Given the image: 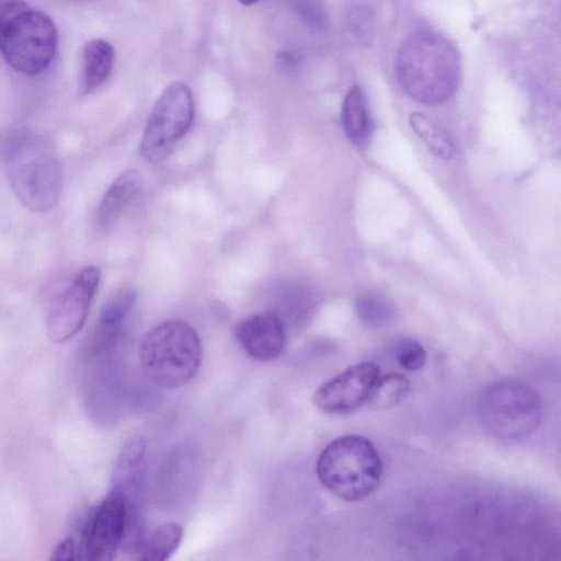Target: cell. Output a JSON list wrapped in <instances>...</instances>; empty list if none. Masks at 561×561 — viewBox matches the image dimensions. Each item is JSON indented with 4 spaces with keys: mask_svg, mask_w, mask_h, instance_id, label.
<instances>
[{
    "mask_svg": "<svg viewBox=\"0 0 561 561\" xmlns=\"http://www.w3.org/2000/svg\"><path fill=\"white\" fill-rule=\"evenodd\" d=\"M57 48V30L44 12L30 8L4 28L0 51L15 71L36 76L51 62Z\"/></svg>",
    "mask_w": 561,
    "mask_h": 561,
    "instance_id": "52a82bcc",
    "label": "cell"
},
{
    "mask_svg": "<svg viewBox=\"0 0 561 561\" xmlns=\"http://www.w3.org/2000/svg\"><path fill=\"white\" fill-rule=\"evenodd\" d=\"M30 7L25 0H0V21L7 26Z\"/></svg>",
    "mask_w": 561,
    "mask_h": 561,
    "instance_id": "7402d4cb",
    "label": "cell"
},
{
    "mask_svg": "<svg viewBox=\"0 0 561 561\" xmlns=\"http://www.w3.org/2000/svg\"><path fill=\"white\" fill-rule=\"evenodd\" d=\"M341 121L344 133L358 148L367 147L374 134V121L367 96L358 84L352 85L343 100Z\"/></svg>",
    "mask_w": 561,
    "mask_h": 561,
    "instance_id": "4fadbf2b",
    "label": "cell"
},
{
    "mask_svg": "<svg viewBox=\"0 0 561 561\" xmlns=\"http://www.w3.org/2000/svg\"><path fill=\"white\" fill-rule=\"evenodd\" d=\"M394 358L403 369L416 371L425 365L427 354L420 342L404 339L396 344Z\"/></svg>",
    "mask_w": 561,
    "mask_h": 561,
    "instance_id": "ffe728a7",
    "label": "cell"
},
{
    "mask_svg": "<svg viewBox=\"0 0 561 561\" xmlns=\"http://www.w3.org/2000/svg\"><path fill=\"white\" fill-rule=\"evenodd\" d=\"M78 546L72 537H68L64 539L58 546L54 549L51 553V559L54 560H75L79 558Z\"/></svg>",
    "mask_w": 561,
    "mask_h": 561,
    "instance_id": "603a6c76",
    "label": "cell"
},
{
    "mask_svg": "<svg viewBox=\"0 0 561 561\" xmlns=\"http://www.w3.org/2000/svg\"><path fill=\"white\" fill-rule=\"evenodd\" d=\"M129 524V499L112 488L106 497L85 517L80 530V558L107 560L124 542Z\"/></svg>",
    "mask_w": 561,
    "mask_h": 561,
    "instance_id": "ba28073f",
    "label": "cell"
},
{
    "mask_svg": "<svg viewBox=\"0 0 561 561\" xmlns=\"http://www.w3.org/2000/svg\"><path fill=\"white\" fill-rule=\"evenodd\" d=\"M194 101L190 88L180 81L170 83L157 99L140 140V156L149 163L168 158L190 130Z\"/></svg>",
    "mask_w": 561,
    "mask_h": 561,
    "instance_id": "8992f818",
    "label": "cell"
},
{
    "mask_svg": "<svg viewBox=\"0 0 561 561\" xmlns=\"http://www.w3.org/2000/svg\"><path fill=\"white\" fill-rule=\"evenodd\" d=\"M410 124L415 134L437 157L448 160L454 154V146L447 133L420 113L410 116Z\"/></svg>",
    "mask_w": 561,
    "mask_h": 561,
    "instance_id": "ac0fdd59",
    "label": "cell"
},
{
    "mask_svg": "<svg viewBox=\"0 0 561 561\" xmlns=\"http://www.w3.org/2000/svg\"><path fill=\"white\" fill-rule=\"evenodd\" d=\"M234 336L251 358L260 362L273 360L285 347V322L277 311L254 313L236 324Z\"/></svg>",
    "mask_w": 561,
    "mask_h": 561,
    "instance_id": "8fae6325",
    "label": "cell"
},
{
    "mask_svg": "<svg viewBox=\"0 0 561 561\" xmlns=\"http://www.w3.org/2000/svg\"><path fill=\"white\" fill-rule=\"evenodd\" d=\"M113 46L101 38L88 42L82 50L78 93L88 95L99 89L110 77L114 65Z\"/></svg>",
    "mask_w": 561,
    "mask_h": 561,
    "instance_id": "5bb4252c",
    "label": "cell"
},
{
    "mask_svg": "<svg viewBox=\"0 0 561 561\" xmlns=\"http://www.w3.org/2000/svg\"><path fill=\"white\" fill-rule=\"evenodd\" d=\"M394 72L402 90L425 105L448 101L461 79V57L444 35L428 30L410 34L400 45Z\"/></svg>",
    "mask_w": 561,
    "mask_h": 561,
    "instance_id": "6da1fadb",
    "label": "cell"
},
{
    "mask_svg": "<svg viewBox=\"0 0 561 561\" xmlns=\"http://www.w3.org/2000/svg\"><path fill=\"white\" fill-rule=\"evenodd\" d=\"M137 300V290L133 286H124L115 290L100 309L99 324L119 330L122 323Z\"/></svg>",
    "mask_w": 561,
    "mask_h": 561,
    "instance_id": "d6986e66",
    "label": "cell"
},
{
    "mask_svg": "<svg viewBox=\"0 0 561 561\" xmlns=\"http://www.w3.org/2000/svg\"><path fill=\"white\" fill-rule=\"evenodd\" d=\"M182 536V527L175 522L157 525L137 536L133 545L135 558L141 561H165L179 548Z\"/></svg>",
    "mask_w": 561,
    "mask_h": 561,
    "instance_id": "9a60e30c",
    "label": "cell"
},
{
    "mask_svg": "<svg viewBox=\"0 0 561 561\" xmlns=\"http://www.w3.org/2000/svg\"><path fill=\"white\" fill-rule=\"evenodd\" d=\"M316 470L319 481L329 492L345 502H357L378 489L382 461L367 437L343 435L323 448Z\"/></svg>",
    "mask_w": 561,
    "mask_h": 561,
    "instance_id": "3957f363",
    "label": "cell"
},
{
    "mask_svg": "<svg viewBox=\"0 0 561 561\" xmlns=\"http://www.w3.org/2000/svg\"><path fill=\"white\" fill-rule=\"evenodd\" d=\"M139 358L152 383L167 389L182 387L195 377L201 365L198 333L185 321H163L144 336Z\"/></svg>",
    "mask_w": 561,
    "mask_h": 561,
    "instance_id": "277c9868",
    "label": "cell"
},
{
    "mask_svg": "<svg viewBox=\"0 0 561 561\" xmlns=\"http://www.w3.org/2000/svg\"><path fill=\"white\" fill-rule=\"evenodd\" d=\"M410 391V381L399 373L378 377L367 403L377 410H387L398 404Z\"/></svg>",
    "mask_w": 561,
    "mask_h": 561,
    "instance_id": "e0dca14e",
    "label": "cell"
},
{
    "mask_svg": "<svg viewBox=\"0 0 561 561\" xmlns=\"http://www.w3.org/2000/svg\"><path fill=\"white\" fill-rule=\"evenodd\" d=\"M8 180L20 203L33 213L53 209L61 194V168L53 142L36 134L12 140L7 160Z\"/></svg>",
    "mask_w": 561,
    "mask_h": 561,
    "instance_id": "7a4b0ae2",
    "label": "cell"
},
{
    "mask_svg": "<svg viewBox=\"0 0 561 561\" xmlns=\"http://www.w3.org/2000/svg\"><path fill=\"white\" fill-rule=\"evenodd\" d=\"M4 28H5V25L0 21V48H1V43H2V38H3Z\"/></svg>",
    "mask_w": 561,
    "mask_h": 561,
    "instance_id": "cb8c5ba5",
    "label": "cell"
},
{
    "mask_svg": "<svg viewBox=\"0 0 561 561\" xmlns=\"http://www.w3.org/2000/svg\"><path fill=\"white\" fill-rule=\"evenodd\" d=\"M142 176L130 169L117 176L107 188L95 213V226L100 231L110 230L128 205L138 196Z\"/></svg>",
    "mask_w": 561,
    "mask_h": 561,
    "instance_id": "7c38bea8",
    "label": "cell"
},
{
    "mask_svg": "<svg viewBox=\"0 0 561 561\" xmlns=\"http://www.w3.org/2000/svg\"><path fill=\"white\" fill-rule=\"evenodd\" d=\"M355 310L360 322L373 329L390 325L398 316V310L392 300L379 294L360 296L356 300Z\"/></svg>",
    "mask_w": 561,
    "mask_h": 561,
    "instance_id": "2e32d148",
    "label": "cell"
},
{
    "mask_svg": "<svg viewBox=\"0 0 561 561\" xmlns=\"http://www.w3.org/2000/svg\"><path fill=\"white\" fill-rule=\"evenodd\" d=\"M378 377V366L371 362L352 365L322 383L313 394V402L330 414L354 412L367 403Z\"/></svg>",
    "mask_w": 561,
    "mask_h": 561,
    "instance_id": "30bf717a",
    "label": "cell"
},
{
    "mask_svg": "<svg viewBox=\"0 0 561 561\" xmlns=\"http://www.w3.org/2000/svg\"><path fill=\"white\" fill-rule=\"evenodd\" d=\"M350 27L355 38L363 44H368L373 36V20L368 11L355 8L350 13Z\"/></svg>",
    "mask_w": 561,
    "mask_h": 561,
    "instance_id": "44dd1931",
    "label": "cell"
},
{
    "mask_svg": "<svg viewBox=\"0 0 561 561\" xmlns=\"http://www.w3.org/2000/svg\"><path fill=\"white\" fill-rule=\"evenodd\" d=\"M100 277L96 266L84 267L55 302L47 319L53 342H66L83 328Z\"/></svg>",
    "mask_w": 561,
    "mask_h": 561,
    "instance_id": "9c48e42d",
    "label": "cell"
},
{
    "mask_svg": "<svg viewBox=\"0 0 561 561\" xmlns=\"http://www.w3.org/2000/svg\"><path fill=\"white\" fill-rule=\"evenodd\" d=\"M239 2H241L242 4L244 5H251L255 2H257L259 0H238Z\"/></svg>",
    "mask_w": 561,
    "mask_h": 561,
    "instance_id": "d4e9b609",
    "label": "cell"
},
{
    "mask_svg": "<svg viewBox=\"0 0 561 561\" xmlns=\"http://www.w3.org/2000/svg\"><path fill=\"white\" fill-rule=\"evenodd\" d=\"M478 413L489 435L502 442H520L539 426L542 405L531 386L516 379H501L485 389Z\"/></svg>",
    "mask_w": 561,
    "mask_h": 561,
    "instance_id": "5b68a950",
    "label": "cell"
}]
</instances>
